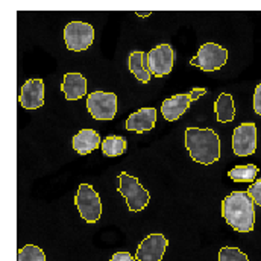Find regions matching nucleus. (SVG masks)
Wrapping results in <instances>:
<instances>
[{
    "mask_svg": "<svg viewBox=\"0 0 261 261\" xmlns=\"http://www.w3.org/2000/svg\"><path fill=\"white\" fill-rule=\"evenodd\" d=\"M222 217L237 232H251L255 226V203L248 192H232L222 200Z\"/></svg>",
    "mask_w": 261,
    "mask_h": 261,
    "instance_id": "nucleus-1",
    "label": "nucleus"
},
{
    "mask_svg": "<svg viewBox=\"0 0 261 261\" xmlns=\"http://www.w3.org/2000/svg\"><path fill=\"white\" fill-rule=\"evenodd\" d=\"M186 147L199 164L210 166L220 160V137L211 128H187Z\"/></svg>",
    "mask_w": 261,
    "mask_h": 261,
    "instance_id": "nucleus-2",
    "label": "nucleus"
},
{
    "mask_svg": "<svg viewBox=\"0 0 261 261\" xmlns=\"http://www.w3.org/2000/svg\"><path fill=\"white\" fill-rule=\"evenodd\" d=\"M119 193L125 197L128 208L132 213H138L144 210L150 200L149 192L140 184V181L135 176H130L126 172H122L119 175Z\"/></svg>",
    "mask_w": 261,
    "mask_h": 261,
    "instance_id": "nucleus-3",
    "label": "nucleus"
},
{
    "mask_svg": "<svg viewBox=\"0 0 261 261\" xmlns=\"http://www.w3.org/2000/svg\"><path fill=\"white\" fill-rule=\"evenodd\" d=\"M74 203L79 210L81 217L93 225L102 216V200L99 193L90 184H81L74 197Z\"/></svg>",
    "mask_w": 261,
    "mask_h": 261,
    "instance_id": "nucleus-4",
    "label": "nucleus"
},
{
    "mask_svg": "<svg viewBox=\"0 0 261 261\" xmlns=\"http://www.w3.org/2000/svg\"><path fill=\"white\" fill-rule=\"evenodd\" d=\"M87 110L94 120H113L117 113L116 93L93 91L87 96Z\"/></svg>",
    "mask_w": 261,
    "mask_h": 261,
    "instance_id": "nucleus-5",
    "label": "nucleus"
},
{
    "mask_svg": "<svg viewBox=\"0 0 261 261\" xmlns=\"http://www.w3.org/2000/svg\"><path fill=\"white\" fill-rule=\"evenodd\" d=\"M64 41L68 50L84 52L94 41V28L85 21H70L64 29Z\"/></svg>",
    "mask_w": 261,
    "mask_h": 261,
    "instance_id": "nucleus-6",
    "label": "nucleus"
},
{
    "mask_svg": "<svg viewBox=\"0 0 261 261\" xmlns=\"http://www.w3.org/2000/svg\"><path fill=\"white\" fill-rule=\"evenodd\" d=\"M228 61V50L216 43H205L199 47L196 57L190 60V64L199 67L203 71L220 70Z\"/></svg>",
    "mask_w": 261,
    "mask_h": 261,
    "instance_id": "nucleus-7",
    "label": "nucleus"
},
{
    "mask_svg": "<svg viewBox=\"0 0 261 261\" xmlns=\"http://www.w3.org/2000/svg\"><path fill=\"white\" fill-rule=\"evenodd\" d=\"M173 63L175 52L173 47L167 43L153 47L147 54V68L155 77H164L166 74H169L173 68Z\"/></svg>",
    "mask_w": 261,
    "mask_h": 261,
    "instance_id": "nucleus-8",
    "label": "nucleus"
},
{
    "mask_svg": "<svg viewBox=\"0 0 261 261\" xmlns=\"http://www.w3.org/2000/svg\"><path fill=\"white\" fill-rule=\"evenodd\" d=\"M232 150L237 156H249L257 150V125L242 123L232 134Z\"/></svg>",
    "mask_w": 261,
    "mask_h": 261,
    "instance_id": "nucleus-9",
    "label": "nucleus"
},
{
    "mask_svg": "<svg viewBox=\"0 0 261 261\" xmlns=\"http://www.w3.org/2000/svg\"><path fill=\"white\" fill-rule=\"evenodd\" d=\"M167 246H169V240L163 234H150L138 245L135 260L161 261Z\"/></svg>",
    "mask_w": 261,
    "mask_h": 261,
    "instance_id": "nucleus-10",
    "label": "nucleus"
},
{
    "mask_svg": "<svg viewBox=\"0 0 261 261\" xmlns=\"http://www.w3.org/2000/svg\"><path fill=\"white\" fill-rule=\"evenodd\" d=\"M20 103L24 110H38L44 105V82L41 79H29L20 91Z\"/></svg>",
    "mask_w": 261,
    "mask_h": 261,
    "instance_id": "nucleus-11",
    "label": "nucleus"
},
{
    "mask_svg": "<svg viewBox=\"0 0 261 261\" xmlns=\"http://www.w3.org/2000/svg\"><path fill=\"white\" fill-rule=\"evenodd\" d=\"M190 103H192L190 94H186V93L175 94L163 102L161 113L167 122H176L190 108Z\"/></svg>",
    "mask_w": 261,
    "mask_h": 261,
    "instance_id": "nucleus-12",
    "label": "nucleus"
},
{
    "mask_svg": "<svg viewBox=\"0 0 261 261\" xmlns=\"http://www.w3.org/2000/svg\"><path fill=\"white\" fill-rule=\"evenodd\" d=\"M156 123V110L155 108H141L132 113L126 120V129L134 132H146L155 128Z\"/></svg>",
    "mask_w": 261,
    "mask_h": 261,
    "instance_id": "nucleus-13",
    "label": "nucleus"
},
{
    "mask_svg": "<svg viewBox=\"0 0 261 261\" xmlns=\"http://www.w3.org/2000/svg\"><path fill=\"white\" fill-rule=\"evenodd\" d=\"M71 146L74 152H77L79 155L91 153L100 146V135L97 130L91 129V128L81 129L71 138Z\"/></svg>",
    "mask_w": 261,
    "mask_h": 261,
    "instance_id": "nucleus-14",
    "label": "nucleus"
},
{
    "mask_svg": "<svg viewBox=\"0 0 261 261\" xmlns=\"http://www.w3.org/2000/svg\"><path fill=\"white\" fill-rule=\"evenodd\" d=\"M61 91L67 100H79L87 96V79L81 73H65Z\"/></svg>",
    "mask_w": 261,
    "mask_h": 261,
    "instance_id": "nucleus-15",
    "label": "nucleus"
},
{
    "mask_svg": "<svg viewBox=\"0 0 261 261\" xmlns=\"http://www.w3.org/2000/svg\"><path fill=\"white\" fill-rule=\"evenodd\" d=\"M128 65H129V71L135 76V79H138L143 84H147L150 81L152 74L147 68V54L141 50L132 52L128 60Z\"/></svg>",
    "mask_w": 261,
    "mask_h": 261,
    "instance_id": "nucleus-16",
    "label": "nucleus"
},
{
    "mask_svg": "<svg viewBox=\"0 0 261 261\" xmlns=\"http://www.w3.org/2000/svg\"><path fill=\"white\" fill-rule=\"evenodd\" d=\"M214 113L217 116V122L220 123L232 122L236 117V107H234L232 96L228 93H222L214 102Z\"/></svg>",
    "mask_w": 261,
    "mask_h": 261,
    "instance_id": "nucleus-17",
    "label": "nucleus"
},
{
    "mask_svg": "<svg viewBox=\"0 0 261 261\" xmlns=\"http://www.w3.org/2000/svg\"><path fill=\"white\" fill-rule=\"evenodd\" d=\"M126 138L122 135H108L107 138H103L102 143V153L108 158H116L125 153L126 150Z\"/></svg>",
    "mask_w": 261,
    "mask_h": 261,
    "instance_id": "nucleus-18",
    "label": "nucleus"
},
{
    "mask_svg": "<svg viewBox=\"0 0 261 261\" xmlns=\"http://www.w3.org/2000/svg\"><path fill=\"white\" fill-rule=\"evenodd\" d=\"M258 175V167L255 164L236 166L228 172V176L236 182H254Z\"/></svg>",
    "mask_w": 261,
    "mask_h": 261,
    "instance_id": "nucleus-19",
    "label": "nucleus"
},
{
    "mask_svg": "<svg viewBox=\"0 0 261 261\" xmlns=\"http://www.w3.org/2000/svg\"><path fill=\"white\" fill-rule=\"evenodd\" d=\"M18 261H46V255L38 246L26 245L18 251Z\"/></svg>",
    "mask_w": 261,
    "mask_h": 261,
    "instance_id": "nucleus-20",
    "label": "nucleus"
},
{
    "mask_svg": "<svg viewBox=\"0 0 261 261\" xmlns=\"http://www.w3.org/2000/svg\"><path fill=\"white\" fill-rule=\"evenodd\" d=\"M219 261H249L248 255L237 248L225 246L219 251Z\"/></svg>",
    "mask_w": 261,
    "mask_h": 261,
    "instance_id": "nucleus-21",
    "label": "nucleus"
},
{
    "mask_svg": "<svg viewBox=\"0 0 261 261\" xmlns=\"http://www.w3.org/2000/svg\"><path fill=\"white\" fill-rule=\"evenodd\" d=\"M248 195L254 200V203L261 208V178L254 181V184L248 189Z\"/></svg>",
    "mask_w": 261,
    "mask_h": 261,
    "instance_id": "nucleus-22",
    "label": "nucleus"
},
{
    "mask_svg": "<svg viewBox=\"0 0 261 261\" xmlns=\"http://www.w3.org/2000/svg\"><path fill=\"white\" fill-rule=\"evenodd\" d=\"M254 111L255 114L261 116V82L254 91Z\"/></svg>",
    "mask_w": 261,
    "mask_h": 261,
    "instance_id": "nucleus-23",
    "label": "nucleus"
},
{
    "mask_svg": "<svg viewBox=\"0 0 261 261\" xmlns=\"http://www.w3.org/2000/svg\"><path fill=\"white\" fill-rule=\"evenodd\" d=\"M110 261H137L135 257H132L129 252H116Z\"/></svg>",
    "mask_w": 261,
    "mask_h": 261,
    "instance_id": "nucleus-24",
    "label": "nucleus"
},
{
    "mask_svg": "<svg viewBox=\"0 0 261 261\" xmlns=\"http://www.w3.org/2000/svg\"><path fill=\"white\" fill-rule=\"evenodd\" d=\"M206 93V88H193L192 91H190V99H192V102H195L197 100L200 96H203Z\"/></svg>",
    "mask_w": 261,
    "mask_h": 261,
    "instance_id": "nucleus-25",
    "label": "nucleus"
},
{
    "mask_svg": "<svg viewBox=\"0 0 261 261\" xmlns=\"http://www.w3.org/2000/svg\"><path fill=\"white\" fill-rule=\"evenodd\" d=\"M137 15H138V17H149L150 12H137Z\"/></svg>",
    "mask_w": 261,
    "mask_h": 261,
    "instance_id": "nucleus-26",
    "label": "nucleus"
}]
</instances>
